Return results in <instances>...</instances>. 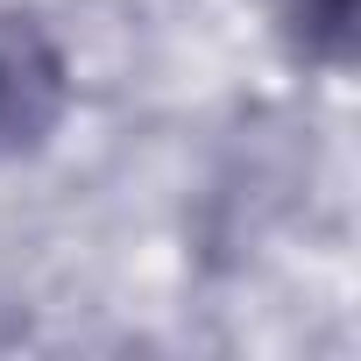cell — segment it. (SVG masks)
<instances>
[{"mask_svg": "<svg viewBox=\"0 0 361 361\" xmlns=\"http://www.w3.org/2000/svg\"><path fill=\"white\" fill-rule=\"evenodd\" d=\"M71 114V64L64 50L29 22L0 15V163L36 156Z\"/></svg>", "mask_w": 361, "mask_h": 361, "instance_id": "obj_1", "label": "cell"}, {"mask_svg": "<svg viewBox=\"0 0 361 361\" xmlns=\"http://www.w3.org/2000/svg\"><path fill=\"white\" fill-rule=\"evenodd\" d=\"M276 36L326 71H347V43H354V0H269Z\"/></svg>", "mask_w": 361, "mask_h": 361, "instance_id": "obj_2", "label": "cell"}]
</instances>
